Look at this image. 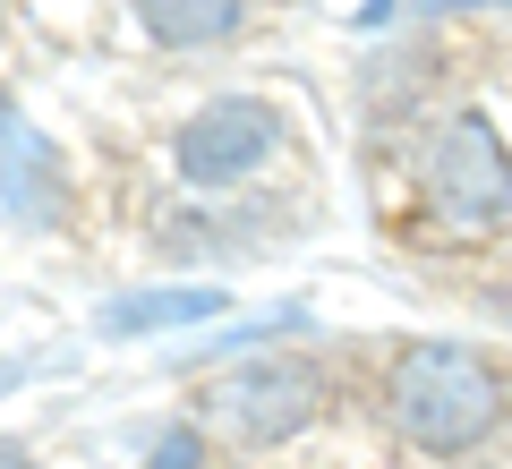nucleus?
I'll list each match as a JSON object with an SVG mask.
<instances>
[{"instance_id":"obj_4","label":"nucleus","mask_w":512,"mask_h":469,"mask_svg":"<svg viewBox=\"0 0 512 469\" xmlns=\"http://www.w3.org/2000/svg\"><path fill=\"white\" fill-rule=\"evenodd\" d=\"M274 145H282L274 103H256V94L205 103L197 120L180 128V180H188V188H239L265 154H274Z\"/></svg>"},{"instance_id":"obj_10","label":"nucleus","mask_w":512,"mask_h":469,"mask_svg":"<svg viewBox=\"0 0 512 469\" xmlns=\"http://www.w3.org/2000/svg\"><path fill=\"white\" fill-rule=\"evenodd\" d=\"M0 469H35V461H26V452H0Z\"/></svg>"},{"instance_id":"obj_11","label":"nucleus","mask_w":512,"mask_h":469,"mask_svg":"<svg viewBox=\"0 0 512 469\" xmlns=\"http://www.w3.org/2000/svg\"><path fill=\"white\" fill-rule=\"evenodd\" d=\"M0 35H9V9H0Z\"/></svg>"},{"instance_id":"obj_6","label":"nucleus","mask_w":512,"mask_h":469,"mask_svg":"<svg viewBox=\"0 0 512 469\" xmlns=\"http://www.w3.org/2000/svg\"><path fill=\"white\" fill-rule=\"evenodd\" d=\"M248 0H137V26H146L163 52H214L239 35Z\"/></svg>"},{"instance_id":"obj_2","label":"nucleus","mask_w":512,"mask_h":469,"mask_svg":"<svg viewBox=\"0 0 512 469\" xmlns=\"http://www.w3.org/2000/svg\"><path fill=\"white\" fill-rule=\"evenodd\" d=\"M419 180H427V205H436L444 231H495L512 214V154L478 111H461V120H444L427 137Z\"/></svg>"},{"instance_id":"obj_5","label":"nucleus","mask_w":512,"mask_h":469,"mask_svg":"<svg viewBox=\"0 0 512 469\" xmlns=\"http://www.w3.org/2000/svg\"><path fill=\"white\" fill-rule=\"evenodd\" d=\"M0 197H9V214L35 231V222H52L60 205H69V180H60V145L35 137L26 120H9V103H0Z\"/></svg>"},{"instance_id":"obj_7","label":"nucleus","mask_w":512,"mask_h":469,"mask_svg":"<svg viewBox=\"0 0 512 469\" xmlns=\"http://www.w3.org/2000/svg\"><path fill=\"white\" fill-rule=\"evenodd\" d=\"M180 316H214V290H146V299H120L103 325L111 333H154V325H180Z\"/></svg>"},{"instance_id":"obj_1","label":"nucleus","mask_w":512,"mask_h":469,"mask_svg":"<svg viewBox=\"0 0 512 469\" xmlns=\"http://www.w3.org/2000/svg\"><path fill=\"white\" fill-rule=\"evenodd\" d=\"M384 410H393V427H402L410 444L470 452L478 435L504 418V376H495V359H478V350H461V342H419V350L393 359V376H384Z\"/></svg>"},{"instance_id":"obj_3","label":"nucleus","mask_w":512,"mask_h":469,"mask_svg":"<svg viewBox=\"0 0 512 469\" xmlns=\"http://www.w3.org/2000/svg\"><path fill=\"white\" fill-rule=\"evenodd\" d=\"M316 401H325V376L308 359H239L231 376H214L205 418L222 435H239V444H282V435H299L316 418Z\"/></svg>"},{"instance_id":"obj_8","label":"nucleus","mask_w":512,"mask_h":469,"mask_svg":"<svg viewBox=\"0 0 512 469\" xmlns=\"http://www.w3.org/2000/svg\"><path fill=\"white\" fill-rule=\"evenodd\" d=\"M146 469H205V452H197V435H163Z\"/></svg>"},{"instance_id":"obj_9","label":"nucleus","mask_w":512,"mask_h":469,"mask_svg":"<svg viewBox=\"0 0 512 469\" xmlns=\"http://www.w3.org/2000/svg\"><path fill=\"white\" fill-rule=\"evenodd\" d=\"M419 18H444V9H495V0H410Z\"/></svg>"}]
</instances>
